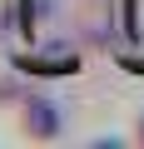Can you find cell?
I'll use <instances>...</instances> for the list:
<instances>
[{
    "mask_svg": "<svg viewBox=\"0 0 144 149\" xmlns=\"http://www.w3.org/2000/svg\"><path fill=\"white\" fill-rule=\"evenodd\" d=\"M15 129H20V139H30V144H55V139H65L70 119H65V104H60L55 95L30 90V95L20 100V109H15Z\"/></svg>",
    "mask_w": 144,
    "mask_h": 149,
    "instance_id": "1",
    "label": "cell"
},
{
    "mask_svg": "<svg viewBox=\"0 0 144 149\" xmlns=\"http://www.w3.org/2000/svg\"><path fill=\"white\" fill-rule=\"evenodd\" d=\"M129 139H134V144H144V104H139V109H134V119H129Z\"/></svg>",
    "mask_w": 144,
    "mask_h": 149,
    "instance_id": "2",
    "label": "cell"
}]
</instances>
